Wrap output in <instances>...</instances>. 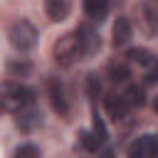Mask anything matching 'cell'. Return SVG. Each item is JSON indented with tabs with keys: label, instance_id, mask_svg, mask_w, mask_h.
<instances>
[{
	"label": "cell",
	"instance_id": "cell-1",
	"mask_svg": "<svg viewBox=\"0 0 158 158\" xmlns=\"http://www.w3.org/2000/svg\"><path fill=\"white\" fill-rule=\"evenodd\" d=\"M35 104V91L20 81H2L0 84V111L20 114L22 109Z\"/></svg>",
	"mask_w": 158,
	"mask_h": 158
},
{
	"label": "cell",
	"instance_id": "cell-2",
	"mask_svg": "<svg viewBox=\"0 0 158 158\" xmlns=\"http://www.w3.org/2000/svg\"><path fill=\"white\" fill-rule=\"evenodd\" d=\"M7 40L15 49L20 52H30L35 44H37V27L30 22V20H17L10 25L7 30Z\"/></svg>",
	"mask_w": 158,
	"mask_h": 158
},
{
	"label": "cell",
	"instance_id": "cell-3",
	"mask_svg": "<svg viewBox=\"0 0 158 158\" xmlns=\"http://www.w3.org/2000/svg\"><path fill=\"white\" fill-rule=\"evenodd\" d=\"M52 52H54V59H57L59 64H64V67H69L74 59H79V57H81V44H79L77 32L62 35V37L54 42Z\"/></svg>",
	"mask_w": 158,
	"mask_h": 158
},
{
	"label": "cell",
	"instance_id": "cell-4",
	"mask_svg": "<svg viewBox=\"0 0 158 158\" xmlns=\"http://www.w3.org/2000/svg\"><path fill=\"white\" fill-rule=\"evenodd\" d=\"M136 15H138V27H141V32H143L146 37H156V35H158V5L151 2V0H146V2L138 5Z\"/></svg>",
	"mask_w": 158,
	"mask_h": 158
},
{
	"label": "cell",
	"instance_id": "cell-5",
	"mask_svg": "<svg viewBox=\"0 0 158 158\" xmlns=\"http://www.w3.org/2000/svg\"><path fill=\"white\" fill-rule=\"evenodd\" d=\"M128 158H156L158 156V136H138L128 151H126Z\"/></svg>",
	"mask_w": 158,
	"mask_h": 158
},
{
	"label": "cell",
	"instance_id": "cell-6",
	"mask_svg": "<svg viewBox=\"0 0 158 158\" xmlns=\"http://www.w3.org/2000/svg\"><path fill=\"white\" fill-rule=\"evenodd\" d=\"M77 37H79V44H81V57H91V54L99 52L101 40H99V35L94 32L91 25H81L77 30Z\"/></svg>",
	"mask_w": 158,
	"mask_h": 158
},
{
	"label": "cell",
	"instance_id": "cell-7",
	"mask_svg": "<svg viewBox=\"0 0 158 158\" xmlns=\"http://www.w3.org/2000/svg\"><path fill=\"white\" fill-rule=\"evenodd\" d=\"M49 99H52V109L57 114H62V116L69 114V96L59 79H49Z\"/></svg>",
	"mask_w": 158,
	"mask_h": 158
},
{
	"label": "cell",
	"instance_id": "cell-8",
	"mask_svg": "<svg viewBox=\"0 0 158 158\" xmlns=\"http://www.w3.org/2000/svg\"><path fill=\"white\" fill-rule=\"evenodd\" d=\"M44 12H47L49 20L62 22L72 12V0H44Z\"/></svg>",
	"mask_w": 158,
	"mask_h": 158
},
{
	"label": "cell",
	"instance_id": "cell-9",
	"mask_svg": "<svg viewBox=\"0 0 158 158\" xmlns=\"http://www.w3.org/2000/svg\"><path fill=\"white\" fill-rule=\"evenodd\" d=\"M106 111H109V116H111L114 121H121V118H126V114L131 111V106H128V101L123 99V94H111V96L106 99Z\"/></svg>",
	"mask_w": 158,
	"mask_h": 158
},
{
	"label": "cell",
	"instance_id": "cell-10",
	"mask_svg": "<svg viewBox=\"0 0 158 158\" xmlns=\"http://www.w3.org/2000/svg\"><path fill=\"white\" fill-rule=\"evenodd\" d=\"M84 12L89 20L101 22L109 15V0H84Z\"/></svg>",
	"mask_w": 158,
	"mask_h": 158
},
{
	"label": "cell",
	"instance_id": "cell-11",
	"mask_svg": "<svg viewBox=\"0 0 158 158\" xmlns=\"http://www.w3.org/2000/svg\"><path fill=\"white\" fill-rule=\"evenodd\" d=\"M128 40H131V22L128 17H118L114 22V44L118 47V44H126Z\"/></svg>",
	"mask_w": 158,
	"mask_h": 158
},
{
	"label": "cell",
	"instance_id": "cell-12",
	"mask_svg": "<svg viewBox=\"0 0 158 158\" xmlns=\"http://www.w3.org/2000/svg\"><path fill=\"white\" fill-rule=\"evenodd\" d=\"M126 59H131L133 64H141V67H151V64L156 62V57H153L146 47H131V49L126 52Z\"/></svg>",
	"mask_w": 158,
	"mask_h": 158
},
{
	"label": "cell",
	"instance_id": "cell-13",
	"mask_svg": "<svg viewBox=\"0 0 158 158\" xmlns=\"http://www.w3.org/2000/svg\"><path fill=\"white\" fill-rule=\"evenodd\" d=\"M37 123H40V114H37L35 106H27V109L20 111V116H17V126H20L22 131H32Z\"/></svg>",
	"mask_w": 158,
	"mask_h": 158
},
{
	"label": "cell",
	"instance_id": "cell-14",
	"mask_svg": "<svg viewBox=\"0 0 158 158\" xmlns=\"http://www.w3.org/2000/svg\"><path fill=\"white\" fill-rule=\"evenodd\" d=\"M128 77H131V72H128L126 64H109V79L114 84H123Z\"/></svg>",
	"mask_w": 158,
	"mask_h": 158
},
{
	"label": "cell",
	"instance_id": "cell-15",
	"mask_svg": "<svg viewBox=\"0 0 158 158\" xmlns=\"http://www.w3.org/2000/svg\"><path fill=\"white\" fill-rule=\"evenodd\" d=\"M91 133L96 136V141L99 143H106V138H109V133H106V123H104V118L94 111V116H91Z\"/></svg>",
	"mask_w": 158,
	"mask_h": 158
},
{
	"label": "cell",
	"instance_id": "cell-16",
	"mask_svg": "<svg viewBox=\"0 0 158 158\" xmlns=\"http://www.w3.org/2000/svg\"><path fill=\"white\" fill-rule=\"evenodd\" d=\"M123 99L128 101V106H131V109H133V106H143V104H146L143 89H138V86H128V91L123 94Z\"/></svg>",
	"mask_w": 158,
	"mask_h": 158
},
{
	"label": "cell",
	"instance_id": "cell-17",
	"mask_svg": "<svg viewBox=\"0 0 158 158\" xmlns=\"http://www.w3.org/2000/svg\"><path fill=\"white\" fill-rule=\"evenodd\" d=\"M79 146H81L84 151H96L101 143L96 141V136H94L91 131H79Z\"/></svg>",
	"mask_w": 158,
	"mask_h": 158
},
{
	"label": "cell",
	"instance_id": "cell-18",
	"mask_svg": "<svg viewBox=\"0 0 158 158\" xmlns=\"http://www.w3.org/2000/svg\"><path fill=\"white\" fill-rule=\"evenodd\" d=\"M86 94H89V99H99V94H101V81H99L96 74H89V77H86Z\"/></svg>",
	"mask_w": 158,
	"mask_h": 158
},
{
	"label": "cell",
	"instance_id": "cell-19",
	"mask_svg": "<svg viewBox=\"0 0 158 158\" xmlns=\"http://www.w3.org/2000/svg\"><path fill=\"white\" fill-rule=\"evenodd\" d=\"M15 158H40V151H37V146L25 143V146H20L15 151Z\"/></svg>",
	"mask_w": 158,
	"mask_h": 158
},
{
	"label": "cell",
	"instance_id": "cell-20",
	"mask_svg": "<svg viewBox=\"0 0 158 158\" xmlns=\"http://www.w3.org/2000/svg\"><path fill=\"white\" fill-rule=\"evenodd\" d=\"M143 81H146V84H158V62H153V64L148 67V72H146Z\"/></svg>",
	"mask_w": 158,
	"mask_h": 158
},
{
	"label": "cell",
	"instance_id": "cell-21",
	"mask_svg": "<svg viewBox=\"0 0 158 158\" xmlns=\"http://www.w3.org/2000/svg\"><path fill=\"white\" fill-rule=\"evenodd\" d=\"M10 72L12 74H27L30 72V64L27 62H10Z\"/></svg>",
	"mask_w": 158,
	"mask_h": 158
},
{
	"label": "cell",
	"instance_id": "cell-22",
	"mask_svg": "<svg viewBox=\"0 0 158 158\" xmlns=\"http://www.w3.org/2000/svg\"><path fill=\"white\" fill-rule=\"evenodd\" d=\"M99 158H116V153H114V148H104L99 153Z\"/></svg>",
	"mask_w": 158,
	"mask_h": 158
},
{
	"label": "cell",
	"instance_id": "cell-23",
	"mask_svg": "<svg viewBox=\"0 0 158 158\" xmlns=\"http://www.w3.org/2000/svg\"><path fill=\"white\" fill-rule=\"evenodd\" d=\"M153 111H156V114H158V96H156V99H153Z\"/></svg>",
	"mask_w": 158,
	"mask_h": 158
}]
</instances>
